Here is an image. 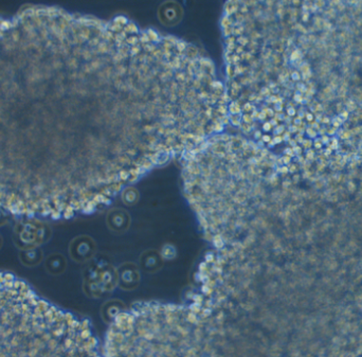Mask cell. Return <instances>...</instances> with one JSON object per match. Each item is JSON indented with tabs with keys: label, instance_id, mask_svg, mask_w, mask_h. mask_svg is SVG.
Segmentation results:
<instances>
[{
	"label": "cell",
	"instance_id": "obj_2",
	"mask_svg": "<svg viewBox=\"0 0 362 357\" xmlns=\"http://www.w3.org/2000/svg\"><path fill=\"white\" fill-rule=\"evenodd\" d=\"M0 357H105L84 320L55 307L0 303Z\"/></svg>",
	"mask_w": 362,
	"mask_h": 357
},
{
	"label": "cell",
	"instance_id": "obj_1",
	"mask_svg": "<svg viewBox=\"0 0 362 357\" xmlns=\"http://www.w3.org/2000/svg\"><path fill=\"white\" fill-rule=\"evenodd\" d=\"M95 23L31 6L0 21V210L72 218L110 203V178L85 129Z\"/></svg>",
	"mask_w": 362,
	"mask_h": 357
}]
</instances>
